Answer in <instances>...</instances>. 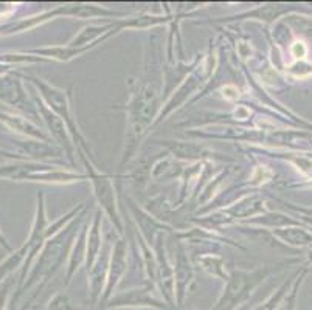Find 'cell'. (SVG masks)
I'll list each match as a JSON object with an SVG mask.
<instances>
[{
    "label": "cell",
    "instance_id": "1",
    "mask_svg": "<svg viewBox=\"0 0 312 310\" xmlns=\"http://www.w3.org/2000/svg\"><path fill=\"white\" fill-rule=\"evenodd\" d=\"M306 53H307V47H306L304 42L297 41V42H295V44L292 45V55H293L295 58L303 59V58L306 56Z\"/></svg>",
    "mask_w": 312,
    "mask_h": 310
},
{
    "label": "cell",
    "instance_id": "2",
    "mask_svg": "<svg viewBox=\"0 0 312 310\" xmlns=\"http://www.w3.org/2000/svg\"><path fill=\"white\" fill-rule=\"evenodd\" d=\"M0 243H4V245L7 247V243H5V240H4V237H2V236H0Z\"/></svg>",
    "mask_w": 312,
    "mask_h": 310
}]
</instances>
